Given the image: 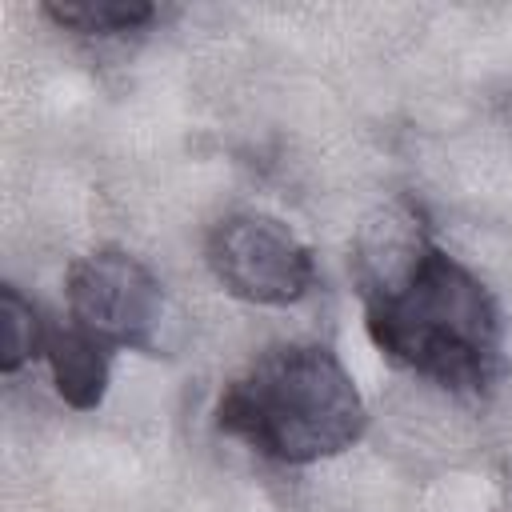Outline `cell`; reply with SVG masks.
I'll return each mask as SVG.
<instances>
[{"label":"cell","mask_w":512,"mask_h":512,"mask_svg":"<svg viewBox=\"0 0 512 512\" xmlns=\"http://www.w3.org/2000/svg\"><path fill=\"white\" fill-rule=\"evenodd\" d=\"M68 324L96 336L104 348L152 352L164 324V288L148 264L124 248H96L68 264L64 276Z\"/></svg>","instance_id":"obj_4"},{"label":"cell","mask_w":512,"mask_h":512,"mask_svg":"<svg viewBox=\"0 0 512 512\" xmlns=\"http://www.w3.org/2000/svg\"><path fill=\"white\" fill-rule=\"evenodd\" d=\"M0 324H4V340H0V368L12 376L24 364H32L36 356H44V340H48V320H40L36 304L28 296H20L16 284L0 288Z\"/></svg>","instance_id":"obj_7"},{"label":"cell","mask_w":512,"mask_h":512,"mask_svg":"<svg viewBox=\"0 0 512 512\" xmlns=\"http://www.w3.org/2000/svg\"><path fill=\"white\" fill-rule=\"evenodd\" d=\"M216 428L264 460L316 464L364 436L368 404L328 344H276L224 384Z\"/></svg>","instance_id":"obj_2"},{"label":"cell","mask_w":512,"mask_h":512,"mask_svg":"<svg viewBox=\"0 0 512 512\" xmlns=\"http://www.w3.org/2000/svg\"><path fill=\"white\" fill-rule=\"evenodd\" d=\"M112 348H104L96 336L80 332L76 324L48 328L44 340V364L52 372L56 392L72 408H96L108 392V372H112Z\"/></svg>","instance_id":"obj_5"},{"label":"cell","mask_w":512,"mask_h":512,"mask_svg":"<svg viewBox=\"0 0 512 512\" xmlns=\"http://www.w3.org/2000/svg\"><path fill=\"white\" fill-rule=\"evenodd\" d=\"M352 276L372 344L404 372L452 392H484L504 356V320L456 256H448L412 200L376 208L352 244Z\"/></svg>","instance_id":"obj_1"},{"label":"cell","mask_w":512,"mask_h":512,"mask_svg":"<svg viewBox=\"0 0 512 512\" xmlns=\"http://www.w3.org/2000/svg\"><path fill=\"white\" fill-rule=\"evenodd\" d=\"M52 24L76 32V36H96V40H112V36H128V32H144L160 8L148 0H52L40 8Z\"/></svg>","instance_id":"obj_6"},{"label":"cell","mask_w":512,"mask_h":512,"mask_svg":"<svg viewBox=\"0 0 512 512\" xmlns=\"http://www.w3.org/2000/svg\"><path fill=\"white\" fill-rule=\"evenodd\" d=\"M204 256L216 284L248 304L288 308L316 288L312 248L268 212H232L216 220Z\"/></svg>","instance_id":"obj_3"}]
</instances>
